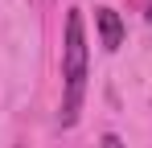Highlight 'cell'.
Wrapping results in <instances>:
<instances>
[{"label": "cell", "mask_w": 152, "mask_h": 148, "mask_svg": "<svg viewBox=\"0 0 152 148\" xmlns=\"http://www.w3.org/2000/svg\"><path fill=\"white\" fill-rule=\"evenodd\" d=\"M103 148H124V140L119 136H103Z\"/></svg>", "instance_id": "cell-3"}, {"label": "cell", "mask_w": 152, "mask_h": 148, "mask_svg": "<svg viewBox=\"0 0 152 148\" xmlns=\"http://www.w3.org/2000/svg\"><path fill=\"white\" fill-rule=\"evenodd\" d=\"M144 17H148V21H152V0H148V4H144Z\"/></svg>", "instance_id": "cell-4"}, {"label": "cell", "mask_w": 152, "mask_h": 148, "mask_svg": "<svg viewBox=\"0 0 152 148\" xmlns=\"http://www.w3.org/2000/svg\"><path fill=\"white\" fill-rule=\"evenodd\" d=\"M95 21H99V33H103V49L115 53V49L124 45V21H119V12L115 8H99Z\"/></svg>", "instance_id": "cell-2"}, {"label": "cell", "mask_w": 152, "mask_h": 148, "mask_svg": "<svg viewBox=\"0 0 152 148\" xmlns=\"http://www.w3.org/2000/svg\"><path fill=\"white\" fill-rule=\"evenodd\" d=\"M62 78H66V99H62V127H70L82 111L86 95V33H82V12L70 8L66 17V45H62Z\"/></svg>", "instance_id": "cell-1"}]
</instances>
